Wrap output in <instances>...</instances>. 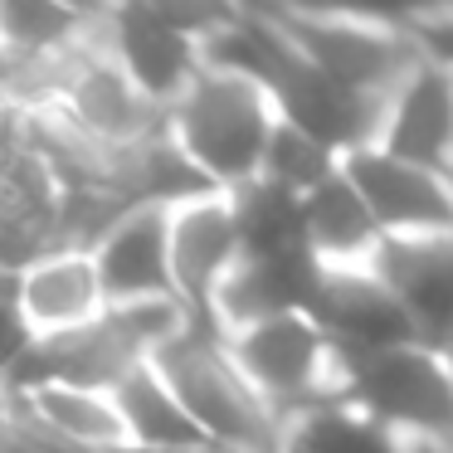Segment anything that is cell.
Instances as JSON below:
<instances>
[{
  "instance_id": "6da1fadb",
  "label": "cell",
  "mask_w": 453,
  "mask_h": 453,
  "mask_svg": "<svg viewBox=\"0 0 453 453\" xmlns=\"http://www.w3.org/2000/svg\"><path fill=\"white\" fill-rule=\"evenodd\" d=\"M278 108L244 73L205 64L190 88L171 103V142L215 190H239L264 176Z\"/></svg>"
},
{
  "instance_id": "7a4b0ae2",
  "label": "cell",
  "mask_w": 453,
  "mask_h": 453,
  "mask_svg": "<svg viewBox=\"0 0 453 453\" xmlns=\"http://www.w3.org/2000/svg\"><path fill=\"white\" fill-rule=\"evenodd\" d=\"M151 365L166 375V385L180 395V404L190 410V419L200 424V434L210 443L283 453V419L249 385V375L239 371V361L229 356V342L219 332L190 326Z\"/></svg>"
},
{
  "instance_id": "3957f363",
  "label": "cell",
  "mask_w": 453,
  "mask_h": 453,
  "mask_svg": "<svg viewBox=\"0 0 453 453\" xmlns=\"http://www.w3.org/2000/svg\"><path fill=\"white\" fill-rule=\"evenodd\" d=\"M225 342H229V356L239 361V371L249 375V385L264 395V404L283 424L307 410L346 400V365L312 317L258 322L249 332L225 336Z\"/></svg>"
},
{
  "instance_id": "277c9868",
  "label": "cell",
  "mask_w": 453,
  "mask_h": 453,
  "mask_svg": "<svg viewBox=\"0 0 453 453\" xmlns=\"http://www.w3.org/2000/svg\"><path fill=\"white\" fill-rule=\"evenodd\" d=\"M346 400L404 443H453V361L419 342L346 365Z\"/></svg>"
},
{
  "instance_id": "5b68a950",
  "label": "cell",
  "mask_w": 453,
  "mask_h": 453,
  "mask_svg": "<svg viewBox=\"0 0 453 453\" xmlns=\"http://www.w3.org/2000/svg\"><path fill=\"white\" fill-rule=\"evenodd\" d=\"M288 30V40L342 88L356 98L390 103V93L404 83V73L424 59L414 35L404 30H380V25H356V20H317V15L297 11H268Z\"/></svg>"
},
{
  "instance_id": "8992f818",
  "label": "cell",
  "mask_w": 453,
  "mask_h": 453,
  "mask_svg": "<svg viewBox=\"0 0 453 453\" xmlns=\"http://www.w3.org/2000/svg\"><path fill=\"white\" fill-rule=\"evenodd\" d=\"M151 346L137 336V326L108 307L98 322L64 336H44L25 351L20 371L11 375L15 390H40V385H79V390L118 395L142 365H151Z\"/></svg>"
},
{
  "instance_id": "52a82bcc",
  "label": "cell",
  "mask_w": 453,
  "mask_h": 453,
  "mask_svg": "<svg viewBox=\"0 0 453 453\" xmlns=\"http://www.w3.org/2000/svg\"><path fill=\"white\" fill-rule=\"evenodd\" d=\"M342 171L371 205L385 239L453 234V176L414 166L385 147H361L342 157Z\"/></svg>"
},
{
  "instance_id": "ba28073f",
  "label": "cell",
  "mask_w": 453,
  "mask_h": 453,
  "mask_svg": "<svg viewBox=\"0 0 453 453\" xmlns=\"http://www.w3.org/2000/svg\"><path fill=\"white\" fill-rule=\"evenodd\" d=\"M312 322L326 332L342 365H361L371 356L414 346L410 317L375 268H326L312 303Z\"/></svg>"
},
{
  "instance_id": "9c48e42d",
  "label": "cell",
  "mask_w": 453,
  "mask_h": 453,
  "mask_svg": "<svg viewBox=\"0 0 453 453\" xmlns=\"http://www.w3.org/2000/svg\"><path fill=\"white\" fill-rule=\"evenodd\" d=\"M239 258H244V244H239V225L225 190H205L196 200L171 205V273L200 332H219L210 307H215L219 283L239 268Z\"/></svg>"
},
{
  "instance_id": "30bf717a",
  "label": "cell",
  "mask_w": 453,
  "mask_h": 453,
  "mask_svg": "<svg viewBox=\"0 0 453 453\" xmlns=\"http://www.w3.org/2000/svg\"><path fill=\"white\" fill-rule=\"evenodd\" d=\"M322 273L326 264L312 254V244L239 258V268L219 283L210 317H215V326L225 336L249 332L258 322H278V317H312Z\"/></svg>"
},
{
  "instance_id": "8fae6325",
  "label": "cell",
  "mask_w": 453,
  "mask_h": 453,
  "mask_svg": "<svg viewBox=\"0 0 453 453\" xmlns=\"http://www.w3.org/2000/svg\"><path fill=\"white\" fill-rule=\"evenodd\" d=\"M103 50L161 108H171L190 88V79L205 69V44L166 25L142 0H118V11L103 20Z\"/></svg>"
},
{
  "instance_id": "7c38bea8",
  "label": "cell",
  "mask_w": 453,
  "mask_h": 453,
  "mask_svg": "<svg viewBox=\"0 0 453 453\" xmlns=\"http://www.w3.org/2000/svg\"><path fill=\"white\" fill-rule=\"evenodd\" d=\"M371 268L400 297L414 342L453 361V234L385 239Z\"/></svg>"
},
{
  "instance_id": "4fadbf2b",
  "label": "cell",
  "mask_w": 453,
  "mask_h": 453,
  "mask_svg": "<svg viewBox=\"0 0 453 453\" xmlns=\"http://www.w3.org/2000/svg\"><path fill=\"white\" fill-rule=\"evenodd\" d=\"M375 147L395 157L429 166L439 176H453V73L424 54L404 83L390 93L380 118V142Z\"/></svg>"
},
{
  "instance_id": "5bb4252c",
  "label": "cell",
  "mask_w": 453,
  "mask_h": 453,
  "mask_svg": "<svg viewBox=\"0 0 453 453\" xmlns=\"http://www.w3.org/2000/svg\"><path fill=\"white\" fill-rule=\"evenodd\" d=\"M59 118L73 122L79 132H88V137H98V142H151V137H166L171 132V108L147 98L112 64V54L103 50V30H98V50L79 69Z\"/></svg>"
},
{
  "instance_id": "9a60e30c",
  "label": "cell",
  "mask_w": 453,
  "mask_h": 453,
  "mask_svg": "<svg viewBox=\"0 0 453 453\" xmlns=\"http://www.w3.org/2000/svg\"><path fill=\"white\" fill-rule=\"evenodd\" d=\"M108 307L180 297L171 273V205H142L93 249Z\"/></svg>"
},
{
  "instance_id": "2e32d148",
  "label": "cell",
  "mask_w": 453,
  "mask_h": 453,
  "mask_svg": "<svg viewBox=\"0 0 453 453\" xmlns=\"http://www.w3.org/2000/svg\"><path fill=\"white\" fill-rule=\"evenodd\" d=\"M11 283H15V307H20L35 342L79 332V326L98 322L108 312V293H103L93 254H44L30 268H20Z\"/></svg>"
},
{
  "instance_id": "e0dca14e",
  "label": "cell",
  "mask_w": 453,
  "mask_h": 453,
  "mask_svg": "<svg viewBox=\"0 0 453 453\" xmlns=\"http://www.w3.org/2000/svg\"><path fill=\"white\" fill-rule=\"evenodd\" d=\"M303 225H307L312 254L326 268H371L380 244H385L371 205L346 180V171H336L332 180H322L317 190L303 196Z\"/></svg>"
},
{
  "instance_id": "ac0fdd59",
  "label": "cell",
  "mask_w": 453,
  "mask_h": 453,
  "mask_svg": "<svg viewBox=\"0 0 453 453\" xmlns=\"http://www.w3.org/2000/svg\"><path fill=\"white\" fill-rule=\"evenodd\" d=\"M118 410H122V424H127V443H132V449H147V453H196V449H205V443H210L157 365H142V371L122 385V390H118Z\"/></svg>"
},
{
  "instance_id": "d6986e66",
  "label": "cell",
  "mask_w": 453,
  "mask_h": 453,
  "mask_svg": "<svg viewBox=\"0 0 453 453\" xmlns=\"http://www.w3.org/2000/svg\"><path fill=\"white\" fill-rule=\"evenodd\" d=\"M30 400V410L40 414V424L64 439L79 453H118L132 449L127 424H122L118 395L103 390H79V385H40V390H20Z\"/></svg>"
},
{
  "instance_id": "ffe728a7",
  "label": "cell",
  "mask_w": 453,
  "mask_h": 453,
  "mask_svg": "<svg viewBox=\"0 0 453 453\" xmlns=\"http://www.w3.org/2000/svg\"><path fill=\"white\" fill-rule=\"evenodd\" d=\"M229 210H234L239 225V244H244V258L258 254H283V249L307 244V225H303V196L268 176H254L249 186L225 190Z\"/></svg>"
},
{
  "instance_id": "44dd1931",
  "label": "cell",
  "mask_w": 453,
  "mask_h": 453,
  "mask_svg": "<svg viewBox=\"0 0 453 453\" xmlns=\"http://www.w3.org/2000/svg\"><path fill=\"white\" fill-rule=\"evenodd\" d=\"M283 453H410V443L395 439L371 414H361L351 400H336L288 419Z\"/></svg>"
},
{
  "instance_id": "7402d4cb",
  "label": "cell",
  "mask_w": 453,
  "mask_h": 453,
  "mask_svg": "<svg viewBox=\"0 0 453 453\" xmlns=\"http://www.w3.org/2000/svg\"><path fill=\"white\" fill-rule=\"evenodd\" d=\"M93 30L98 25L69 15L54 0H0V50H64Z\"/></svg>"
},
{
  "instance_id": "603a6c76",
  "label": "cell",
  "mask_w": 453,
  "mask_h": 453,
  "mask_svg": "<svg viewBox=\"0 0 453 453\" xmlns=\"http://www.w3.org/2000/svg\"><path fill=\"white\" fill-rule=\"evenodd\" d=\"M278 11L317 15V20H356V25H380V30L414 35L419 25L449 15L453 0H283Z\"/></svg>"
},
{
  "instance_id": "cb8c5ba5",
  "label": "cell",
  "mask_w": 453,
  "mask_h": 453,
  "mask_svg": "<svg viewBox=\"0 0 453 453\" xmlns=\"http://www.w3.org/2000/svg\"><path fill=\"white\" fill-rule=\"evenodd\" d=\"M336 171H342V157H332V151H326L322 142H312L307 132L278 122L273 142H268V157H264V176L268 180L307 196V190H317L322 180H332Z\"/></svg>"
},
{
  "instance_id": "d4e9b609",
  "label": "cell",
  "mask_w": 453,
  "mask_h": 453,
  "mask_svg": "<svg viewBox=\"0 0 453 453\" xmlns=\"http://www.w3.org/2000/svg\"><path fill=\"white\" fill-rule=\"evenodd\" d=\"M142 5H151L166 25H176L180 35H190V40H200V44L225 35L229 25L249 11L244 0H142Z\"/></svg>"
},
{
  "instance_id": "484cf974",
  "label": "cell",
  "mask_w": 453,
  "mask_h": 453,
  "mask_svg": "<svg viewBox=\"0 0 453 453\" xmlns=\"http://www.w3.org/2000/svg\"><path fill=\"white\" fill-rule=\"evenodd\" d=\"M30 346H35V336H30V326H25L20 307H15V283L0 278V385H11V375L20 371Z\"/></svg>"
},
{
  "instance_id": "4316f807",
  "label": "cell",
  "mask_w": 453,
  "mask_h": 453,
  "mask_svg": "<svg viewBox=\"0 0 453 453\" xmlns=\"http://www.w3.org/2000/svg\"><path fill=\"white\" fill-rule=\"evenodd\" d=\"M414 44H419L434 64H443V69L453 73V11L439 15V20H429V25H419V30H414Z\"/></svg>"
},
{
  "instance_id": "83f0119b",
  "label": "cell",
  "mask_w": 453,
  "mask_h": 453,
  "mask_svg": "<svg viewBox=\"0 0 453 453\" xmlns=\"http://www.w3.org/2000/svg\"><path fill=\"white\" fill-rule=\"evenodd\" d=\"M54 5H64L69 15H79V20H88V25H103L118 11V0H54Z\"/></svg>"
},
{
  "instance_id": "f1b7e54d",
  "label": "cell",
  "mask_w": 453,
  "mask_h": 453,
  "mask_svg": "<svg viewBox=\"0 0 453 453\" xmlns=\"http://www.w3.org/2000/svg\"><path fill=\"white\" fill-rule=\"evenodd\" d=\"M410 453H453V443H410Z\"/></svg>"
},
{
  "instance_id": "f546056e",
  "label": "cell",
  "mask_w": 453,
  "mask_h": 453,
  "mask_svg": "<svg viewBox=\"0 0 453 453\" xmlns=\"http://www.w3.org/2000/svg\"><path fill=\"white\" fill-rule=\"evenodd\" d=\"M196 453H254V449H229V443H205V449H196Z\"/></svg>"
},
{
  "instance_id": "4dcf8cb0",
  "label": "cell",
  "mask_w": 453,
  "mask_h": 453,
  "mask_svg": "<svg viewBox=\"0 0 453 453\" xmlns=\"http://www.w3.org/2000/svg\"><path fill=\"white\" fill-rule=\"evenodd\" d=\"M249 11H278V5H283V0H244Z\"/></svg>"
},
{
  "instance_id": "1f68e13d",
  "label": "cell",
  "mask_w": 453,
  "mask_h": 453,
  "mask_svg": "<svg viewBox=\"0 0 453 453\" xmlns=\"http://www.w3.org/2000/svg\"><path fill=\"white\" fill-rule=\"evenodd\" d=\"M118 453H147V449H118Z\"/></svg>"
}]
</instances>
